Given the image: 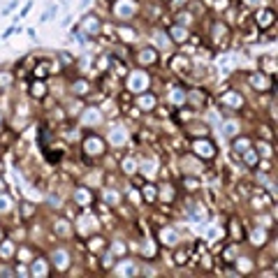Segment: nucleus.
Here are the masks:
<instances>
[{"instance_id":"obj_1","label":"nucleus","mask_w":278,"mask_h":278,"mask_svg":"<svg viewBox=\"0 0 278 278\" xmlns=\"http://www.w3.org/2000/svg\"><path fill=\"white\" fill-rule=\"evenodd\" d=\"M30 7H33V3H26V7H23V9H21V16H26V14H28V12H30Z\"/></svg>"},{"instance_id":"obj_2","label":"nucleus","mask_w":278,"mask_h":278,"mask_svg":"<svg viewBox=\"0 0 278 278\" xmlns=\"http://www.w3.org/2000/svg\"><path fill=\"white\" fill-rule=\"evenodd\" d=\"M14 30H16V26H12V28H7V30H5V35H3V39H7V37H9V35L14 33Z\"/></svg>"},{"instance_id":"obj_3","label":"nucleus","mask_w":278,"mask_h":278,"mask_svg":"<svg viewBox=\"0 0 278 278\" xmlns=\"http://www.w3.org/2000/svg\"><path fill=\"white\" fill-rule=\"evenodd\" d=\"M88 3H91V0H81V7H86V5H88Z\"/></svg>"}]
</instances>
